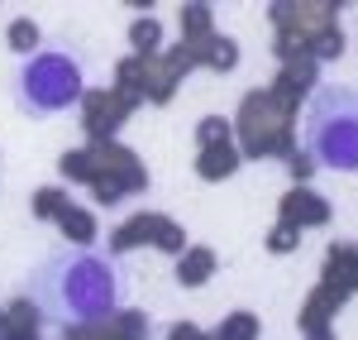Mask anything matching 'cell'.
I'll return each instance as SVG.
<instances>
[{
	"instance_id": "cell-1",
	"label": "cell",
	"mask_w": 358,
	"mask_h": 340,
	"mask_svg": "<svg viewBox=\"0 0 358 340\" xmlns=\"http://www.w3.org/2000/svg\"><path fill=\"white\" fill-rule=\"evenodd\" d=\"M29 302L53 326H101L124 302V273L115 259L67 245L38 259V268L29 273Z\"/></svg>"
},
{
	"instance_id": "cell-2",
	"label": "cell",
	"mask_w": 358,
	"mask_h": 340,
	"mask_svg": "<svg viewBox=\"0 0 358 340\" xmlns=\"http://www.w3.org/2000/svg\"><path fill=\"white\" fill-rule=\"evenodd\" d=\"M301 154L315 168L358 172V86H320L310 91L301 115Z\"/></svg>"
},
{
	"instance_id": "cell-3",
	"label": "cell",
	"mask_w": 358,
	"mask_h": 340,
	"mask_svg": "<svg viewBox=\"0 0 358 340\" xmlns=\"http://www.w3.org/2000/svg\"><path fill=\"white\" fill-rule=\"evenodd\" d=\"M77 96H82V67L62 48L34 53L15 77V101L24 115H57L67 106H77Z\"/></svg>"
},
{
	"instance_id": "cell-4",
	"label": "cell",
	"mask_w": 358,
	"mask_h": 340,
	"mask_svg": "<svg viewBox=\"0 0 358 340\" xmlns=\"http://www.w3.org/2000/svg\"><path fill=\"white\" fill-rule=\"evenodd\" d=\"M282 206H287V221H292V226H296V221H306V226H325V221H330V206L320 197H310V192H292Z\"/></svg>"
},
{
	"instance_id": "cell-5",
	"label": "cell",
	"mask_w": 358,
	"mask_h": 340,
	"mask_svg": "<svg viewBox=\"0 0 358 340\" xmlns=\"http://www.w3.org/2000/svg\"><path fill=\"white\" fill-rule=\"evenodd\" d=\"M210 268H215V259L206 254V250H196L192 259H182V268H177V273H182V283L192 287V283H206V278H210Z\"/></svg>"
},
{
	"instance_id": "cell-6",
	"label": "cell",
	"mask_w": 358,
	"mask_h": 340,
	"mask_svg": "<svg viewBox=\"0 0 358 340\" xmlns=\"http://www.w3.org/2000/svg\"><path fill=\"white\" fill-rule=\"evenodd\" d=\"M234 149H206V158H201V177H224V172H234Z\"/></svg>"
},
{
	"instance_id": "cell-7",
	"label": "cell",
	"mask_w": 358,
	"mask_h": 340,
	"mask_svg": "<svg viewBox=\"0 0 358 340\" xmlns=\"http://www.w3.org/2000/svg\"><path fill=\"white\" fill-rule=\"evenodd\" d=\"M153 230H158V221H153V216H138L134 226H124L120 235H115V250H134L138 240H143V235H153Z\"/></svg>"
},
{
	"instance_id": "cell-8",
	"label": "cell",
	"mask_w": 358,
	"mask_h": 340,
	"mask_svg": "<svg viewBox=\"0 0 358 340\" xmlns=\"http://www.w3.org/2000/svg\"><path fill=\"white\" fill-rule=\"evenodd\" d=\"M253 336H258V321H253L248 312L229 316V321L220 326V340H253Z\"/></svg>"
},
{
	"instance_id": "cell-9",
	"label": "cell",
	"mask_w": 358,
	"mask_h": 340,
	"mask_svg": "<svg viewBox=\"0 0 358 340\" xmlns=\"http://www.w3.org/2000/svg\"><path fill=\"white\" fill-rule=\"evenodd\" d=\"M129 39H134V48H143V53H153L163 34H158V25H153V20H138V25L129 29Z\"/></svg>"
},
{
	"instance_id": "cell-10",
	"label": "cell",
	"mask_w": 358,
	"mask_h": 340,
	"mask_svg": "<svg viewBox=\"0 0 358 340\" xmlns=\"http://www.w3.org/2000/svg\"><path fill=\"white\" fill-rule=\"evenodd\" d=\"M62 230H67V235H72V240H91V216H86V211H62Z\"/></svg>"
},
{
	"instance_id": "cell-11",
	"label": "cell",
	"mask_w": 358,
	"mask_h": 340,
	"mask_svg": "<svg viewBox=\"0 0 358 340\" xmlns=\"http://www.w3.org/2000/svg\"><path fill=\"white\" fill-rule=\"evenodd\" d=\"M10 43H15V48H34V43H38V29L34 25H15L10 29Z\"/></svg>"
},
{
	"instance_id": "cell-12",
	"label": "cell",
	"mask_w": 358,
	"mask_h": 340,
	"mask_svg": "<svg viewBox=\"0 0 358 340\" xmlns=\"http://www.w3.org/2000/svg\"><path fill=\"white\" fill-rule=\"evenodd\" d=\"M234 57H239V48H234L229 39H220V43H215V53H210V62H215V67H234Z\"/></svg>"
},
{
	"instance_id": "cell-13",
	"label": "cell",
	"mask_w": 358,
	"mask_h": 340,
	"mask_svg": "<svg viewBox=\"0 0 358 340\" xmlns=\"http://www.w3.org/2000/svg\"><path fill=\"white\" fill-rule=\"evenodd\" d=\"M62 172H67V177H91V168H86L82 154H67V158H62Z\"/></svg>"
},
{
	"instance_id": "cell-14",
	"label": "cell",
	"mask_w": 358,
	"mask_h": 340,
	"mask_svg": "<svg viewBox=\"0 0 358 340\" xmlns=\"http://www.w3.org/2000/svg\"><path fill=\"white\" fill-rule=\"evenodd\" d=\"M158 235H163V250H172V254L182 250V230H177V226H167V221H158Z\"/></svg>"
},
{
	"instance_id": "cell-15",
	"label": "cell",
	"mask_w": 358,
	"mask_h": 340,
	"mask_svg": "<svg viewBox=\"0 0 358 340\" xmlns=\"http://www.w3.org/2000/svg\"><path fill=\"white\" fill-rule=\"evenodd\" d=\"M57 206H62V197H57V192H43V197H34V211H38V216H53Z\"/></svg>"
},
{
	"instance_id": "cell-16",
	"label": "cell",
	"mask_w": 358,
	"mask_h": 340,
	"mask_svg": "<svg viewBox=\"0 0 358 340\" xmlns=\"http://www.w3.org/2000/svg\"><path fill=\"white\" fill-rule=\"evenodd\" d=\"M220 135H224V120H206V125H201V140L206 144H215Z\"/></svg>"
},
{
	"instance_id": "cell-17",
	"label": "cell",
	"mask_w": 358,
	"mask_h": 340,
	"mask_svg": "<svg viewBox=\"0 0 358 340\" xmlns=\"http://www.w3.org/2000/svg\"><path fill=\"white\" fill-rule=\"evenodd\" d=\"M182 25H187V34H192V29H206V10H201V5L187 10V15H182Z\"/></svg>"
},
{
	"instance_id": "cell-18",
	"label": "cell",
	"mask_w": 358,
	"mask_h": 340,
	"mask_svg": "<svg viewBox=\"0 0 358 340\" xmlns=\"http://www.w3.org/2000/svg\"><path fill=\"white\" fill-rule=\"evenodd\" d=\"M292 240H296V235H292V226L277 230V235H273V250H282V254H287V250H292Z\"/></svg>"
},
{
	"instance_id": "cell-19",
	"label": "cell",
	"mask_w": 358,
	"mask_h": 340,
	"mask_svg": "<svg viewBox=\"0 0 358 340\" xmlns=\"http://www.w3.org/2000/svg\"><path fill=\"white\" fill-rule=\"evenodd\" d=\"M292 172H296V177H306V172H310V158H306V154H296V163H292Z\"/></svg>"
},
{
	"instance_id": "cell-20",
	"label": "cell",
	"mask_w": 358,
	"mask_h": 340,
	"mask_svg": "<svg viewBox=\"0 0 358 340\" xmlns=\"http://www.w3.org/2000/svg\"><path fill=\"white\" fill-rule=\"evenodd\" d=\"M172 340H201V336H196L192 326H177V331H172Z\"/></svg>"
},
{
	"instance_id": "cell-21",
	"label": "cell",
	"mask_w": 358,
	"mask_h": 340,
	"mask_svg": "<svg viewBox=\"0 0 358 340\" xmlns=\"http://www.w3.org/2000/svg\"><path fill=\"white\" fill-rule=\"evenodd\" d=\"M0 331H5V326H0Z\"/></svg>"
}]
</instances>
